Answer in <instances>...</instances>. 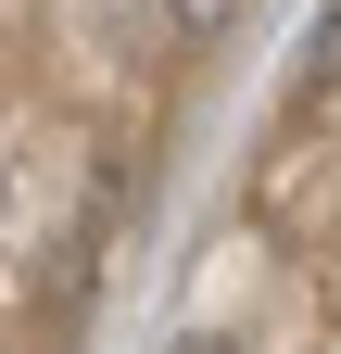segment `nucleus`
Instances as JSON below:
<instances>
[{
  "label": "nucleus",
  "mask_w": 341,
  "mask_h": 354,
  "mask_svg": "<svg viewBox=\"0 0 341 354\" xmlns=\"http://www.w3.org/2000/svg\"><path fill=\"white\" fill-rule=\"evenodd\" d=\"M304 64H329V76H341V0L316 13V38H304Z\"/></svg>",
  "instance_id": "nucleus-1"
},
{
  "label": "nucleus",
  "mask_w": 341,
  "mask_h": 354,
  "mask_svg": "<svg viewBox=\"0 0 341 354\" xmlns=\"http://www.w3.org/2000/svg\"><path fill=\"white\" fill-rule=\"evenodd\" d=\"M164 354H240V342H215V329H190V342H164Z\"/></svg>",
  "instance_id": "nucleus-3"
},
{
  "label": "nucleus",
  "mask_w": 341,
  "mask_h": 354,
  "mask_svg": "<svg viewBox=\"0 0 341 354\" xmlns=\"http://www.w3.org/2000/svg\"><path fill=\"white\" fill-rule=\"evenodd\" d=\"M164 13H177V26H215V13H228V0H164Z\"/></svg>",
  "instance_id": "nucleus-2"
}]
</instances>
